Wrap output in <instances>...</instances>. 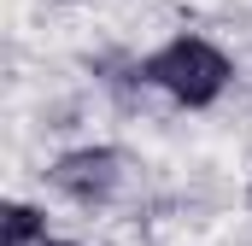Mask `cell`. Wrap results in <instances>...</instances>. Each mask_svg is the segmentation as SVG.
Returning a JSON list of instances; mask_svg holds the SVG:
<instances>
[{
    "label": "cell",
    "mask_w": 252,
    "mask_h": 246,
    "mask_svg": "<svg viewBox=\"0 0 252 246\" xmlns=\"http://www.w3.org/2000/svg\"><path fill=\"white\" fill-rule=\"evenodd\" d=\"M135 76L147 88H158L164 100H176L188 112H205L235 82V64H229V53L217 41H205V35H170L164 47H153L147 59L135 64Z\"/></svg>",
    "instance_id": "obj_1"
},
{
    "label": "cell",
    "mask_w": 252,
    "mask_h": 246,
    "mask_svg": "<svg viewBox=\"0 0 252 246\" xmlns=\"http://www.w3.org/2000/svg\"><path fill=\"white\" fill-rule=\"evenodd\" d=\"M129 182V158L118 147H70L47 164V187L76 199V205H106Z\"/></svg>",
    "instance_id": "obj_2"
},
{
    "label": "cell",
    "mask_w": 252,
    "mask_h": 246,
    "mask_svg": "<svg viewBox=\"0 0 252 246\" xmlns=\"http://www.w3.org/2000/svg\"><path fill=\"white\" fill-rule=\"evenodd\" d=\"M41 241H47V217L30 199H12L0 217V246H41Z\"/></svg>",
    "instance_id": "obj_3"
},
{
    "label": "cell",
    "mask_w": 252,
    "mask_h": 246,
    "mask_svg": "<svg viewBox=\"0 0 252 246\" xmlns=\"http://www.w3.org/2000/svg\"><path fill=\"white\" fill-rule=\"evenodd\" d=\"M41 246H82V241H53V235H47V241H41Z\"/></svg>",
    "instance_id": "obj_4"
},
{
    "label": "cell",
    "mask_w": 252,
    "mask_h": 246,
    "mask_svg": "<svg viewBox=\"0 0 252 246\" xmlns=\"http://www.w3.org/2000/svg\"><path fill=\"white\" fill-rule=\"evenodd\" d=\"M247 199H252V187H247Z\"/></svg>",
    "instance_id": "obj_5"
}]
</instances>
